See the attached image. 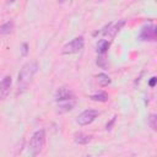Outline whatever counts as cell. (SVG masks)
Wrapping results in <instances>:
<instances>
[{
	"instance_id": "16",
	"label": "cell",
	"mask_w": 157,
	"mask_h": 157,
	"mask_svg": "<svg viewBox=\"0 0 157 157\" xmlns=\"http://www.w3.org/2000/svg\"><path fill=\"white\" fill-rule=\"evenodd\" d=\"M114 121H115V117H113V119H112V121H109L107 125H105V130H110L112 129V125L114 124Z\"/></svg>"
},
{
	"instance_id": "3",
	"label": "cell",
	"mask_w": 157,
	"mask_h": 157,
	"mask_svg": "<svg viewBox=\"0 0 157 157\" xmlns=\"http://www.w3.org/2000/svg\"><path fill=\"white\" fill-rule=\"evenodd\" d=\"M45 140H47V135H45V130L44 129H39V130H36L31 139H29V150H31V155L33 157L38 156L44 146H45Z\"/></svg>"
},
{
	"instance_id": "9",
	"label": "cell",
	"mask_w": 157,
	"mask_h": 157,
	"mask_svg": "<svg viewBox=\"0 0 157 157\" xmlns=\"http://www.w3.org/2000/svg\"><path fill=\"white\" fill-rule=\"evenodd\" d=\"M91 140H92V135H88L86 132L78 131V132H75L74 134V141L77 145H87Z\"/></svg>"
},
{
	"instance_id": "12",
	"label": "cell",
	"mask_w": 157,
	"mask_h": 157,
	"mask_svg": "<svg viewBox=\"0 0 157 157\" xmlns=\"http://www.w3.org/2000/svg\"><path fill=\"white\" fill-rule=\"evenodd\" d=\"M90 98H91L92 101H94V102H107L109 97H108V93H107V92L101 91V92H97V93L91 94Z\"/></svg>"
},
{
	"instance_id": "17",
	"label": "cell",
	"mask_w": 157,
	"mask_h": 157,
	"mask_svg": "<svg viewBox=\"0 0 157 157\" xmlns=\"http://www.w3.org/2000/svg\"><path fill=\"white\" fill-rule=\"evenodd\" d=\"M86 157H92V156H90V155H88V156H86Z\"/></svg>"
},
{
	"instance_id": "13",
	"label": "cell",
	"mask_w": 157,
	"mask_h": 157,
	"mask_svg": "<svg viewBox=\"0 0 157 157\" xmlns=\"http://www.w3.org/2000/svg\"><path fill=\"white\" fill-rule=\"evenodd\" d=\"M97 78H98V83H99L101 86H108V85L110 83V81H112L110 77H109L107 74H103V72L98 74Z\"/></svg>"
},
{
	"instance_id": "8",
	"label": "cell",
	"mask_w": 157,
	"mask_h": 157,
	"mask_svg": "<svg viewBox=\"0 0 157 157\" xmlns=\"http://www.w3.org/2000/svg\"><path fill=\"white\" fill-rule=\"evenodd\" d=\"M11 83H12V80H11V76H9V75L4 76L0 80V101H2L9 94L10 88H11Z\"/></svg>"
},
{
	"instance_id": "15",
	"label": "cell",
	"mask_w": 157,
	"mask_h": 157,
	"mask_svg": "<svg viewBox=\"0 0 157 157\" xmlns=\"http://www.w3.org/2000/svg\"><path fill=\"white\" fill-rule=\"evenodd\" d=\"M156 81H157V77H156V76H152V77H151V80L148 81V86H150V87H155Z\"/></svg>"
},
{
	"instance_id": "4",
	"label": "cell",
	"mask_w": 157,
	"mask_h": 157,
	"mask_svg": "<svg viewBox=\"0 0 157 157\" xmlns=\"http://www.w3.org/2000/svg\"><path fill=\"white\" fill-rule=\"evenodd\" d=\"M83 45H85V39L82 36H78V37H75L72 40H70L69 43H66L64 47H63V50L61 53L64 55H70V54H76L78 52H81L83 49Z\"/></svg>"
},
{
	"instance_id": "14",
	"label": "cell",
	"mask_w": 157,
	"mask_h": 157,
	"mask_svg": "<svg viewBox=\"0 0 157 157\" xmlns=\"http://www.w3.org/2000/svg\"><path fill=\"white\" fill-rule=\"evenodd\" d=\"M148 125H150V128L153 131L157 130V115L155 113H152V114L148 115Z\"/></svg>"
},
{
	"instance_id": "10",
	"label": "cell",
	"mask_w": 157,
	"mask_h": 157,
	"mask_svg": "<svg viewBox=\"0 0 157 157\" xmlns=\"http://www.w3.org/2000/svg\"><path fill=\"white\" fill-rule=\"evenodd\" d=\"M109 47H110V40L101 39V40L97 43V53H98V56L105 58V54L108 53Z\"/></svg>"
},
{
	"instance_id": "6",
	"label": "cell",
	"mask_w": 157,
	"mask_h": 157,
	"mask_svg": "<svg viewBox=\"0 0 157 157\" xmlns=\"http://www.w3.org/2000/svg\"><path fill=\"white\" fill-rule=\"evenodd\" d=\"M97 117H98V110H96V109H86L81 114H78L77 124L81 125V126L90 125L91 123H93L96 120Z\"/></svg>"
},
{
	"instance_id": "11",
	"label": "cell",
	"mask_w": 157,
	"mask_h": 157,
	"mask_svg": "<svg viewBox=\"0 0 157 157\" xmlns=\"http://www.w3.org/2000/svg\"><path fill=\"white\" fill-rule=\"evenodd\" d=\"M15 28V23L13 21H7L2 25H0V34H10Z\"/></svg>"
},
{
	"instance_id": "7",
	"label": "cell",
	"mask_w": 157,
	"mask_h": 157,
	"mask_svg": "<svg viewBox=\"0 0 157 157\" xmlns=\"http://www.w3.org/2000/svg\"><path fill=\"white\" fill-rule=\"evenodd\" d=\"M125 21H119V22H109L105 28H103V31H101V33H103L104 36H109L110 38H114L115 34L120 31V28L124 26Z\"/></svg>"
},
{
	"instance_id": "5",
	"label": "cell",
	"mask_w": 157,
	"mask_h": 157,
	"mask_svg": "<svg viewBox=\"0 0 157 157\" xmlns=\"http://www.w3.org/2000/svg\"><path fill=\"white\" fill-rule=\"evenodd\" d=\"M139 38L144 42H155L157 38V27L155 25H145L140 31Z\"/></svg>"
},
{
	"instance_id": "1",
	"label": "cell",
	"mask_w": 157,
	"mask_h": 157,
	"mask_svg": "<svg viewBox=\"0 0 157 157\" xmlns=\"http://www.w3.org/2000/svg\"><path fill=\"white\" fill-rule=\"evenodd\" d=\"M38 67L39 66L36 60H29L26 64H23L17 77V93H22L29 87L34 75L38 71Z\"/></svg>"
},
{
	"instance_id": "2",
	"label": "cell",
	"mask_w": 157,
	"mask_h": 157,
	"mask_svg": "<svg viewBox=\"0 0 157 157\" xmlns=\"http://www.w3.org/2000/svg\"><path fill=\"white\" fill-rule=\"evenodd\" d=\"M55 102L58 103V112L65 113L75 107L76 98L74 92L67 87H60L55 92Z\"/></svg>"
}]
</instances>
